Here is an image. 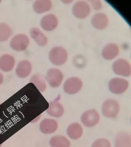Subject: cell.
<instances>
[{"instance_id":"cell-1","label":"cell","mask_w":131,"mask_h":147,"mask_svg":"<svg viewBox=\"0 0 131 147\" xmlns=\"http://www.w3.org/2000/svg\"><path fill=\"white\" fill-rule=\"evenodd\" d=\"M120 110V104L114 99L107 100L102 106L103 115L108 118H115L119 113Z\"/></svg>"},{"instance_id":"cell-2","label":"cell","mask_w":131,"mask_h":147,"mask_svg":"<svg viewBox=\"0 0 131 147\" xmlns=\"http://www.w3.org/2000/svg\"><path fill=\"white\" fill-rule=\"evenodd\" d=\"M67 52L65 49L61 47H55L49 52V59L53 64L57 66L62 65L66 61Z\"/></svg>"},{"instance_id":"cell-3","label":"cell","mask_w":131,"mask_h":147,"mask_svg":"<svg viewBox=\"0 0 131 147\" xmlns=\"http://www.w3.org/2000/svg\"><path fill=\"white\" fill-rule=\"evenodd\" d=\"M100 119L99 113L94 109L86 110L81 116V122L87 127H94L99 123Z\"/></svg>"},{"instance_id":"cell-4","label":"cell","mask_w":131,"mask_h":147,"mask_svg":"<svg viewBox=\"0 0 131 147\" xmlns=\"http://www.w3.org/2000/svg\"><path fill=\"white\" fill-rule=\"evenodd\" d=\"M29 39L24 34H18L14 36L10 40V46L12 50L21 52L27 49L29 44Z\"/></svg>"},{"instance_id":"cell-5","label":"cell","mask_w":131,"mask_h":147,"mask_svg":"<svg viewBox=\"0 0 131 147\" xmlns=\"http://www.w3.org/2000/svg\"><path fill=\"white\" fill-rule=\"evenodd\" d=\"M45 79L50 86L57 88L62 83L63 75L62 72L57 69H50L47 71Z\"/></svg>"},{"instance_id":"cell-6","label":"cell","mask_w":131,"mask_h":147,"mask_svg":"<svg viewBox=\"0 0 131 147\" xmlns=\"http://www.w3.org/2000/svg\"><path fill=\"white\" fill-rule=\"evenodd\" d=\"M129 86L127 80L122 78H113L109 81V88L111 93L115 94H121L125 92Z\"/></svg>"},{"instance_id":"cell-7","label":"cell","mask_w":131,"mask_h":147,"mask_svg":"<svg viewBox=\"0 0 131 147\" xmlns=\"http://www.w3.org/2000/svg\"><path fill=\"white\" fill-rule=\"evenodd\" d=\"M113 69L114 73L123 77H129L131 75V65L127 60L119 59L113 63Z\"/></svg>"},{"instance_id":"cell-8","label":"cell","mask_w":131,"mask_h":147,"mask_svg":"<svg viewBox=\"0 0 131 147\" xmlns=\"http://www.w3.org/2000/svg\"><path fill=\"white\" fill-rule=\"evenodd\" d=\"M82 82L80 79L77 77H71L64 82L63 86L64 92L68 94H75L81 90Z\"/></svg>"},{"instance_id":"cell-9","label":"cell","mask_w":131,"mask_h":147,"mask_svg":"<svg viewBox=\"0 0 131 147\" xmlns=\"http://www.w3.org/2000/svg\"><path fill=\"white\" fill-rule=\"evenodd\" d=\"M90 7L86 2L79 1L74 4L72 12L74 16L79 19L85 18L90 12Z\"/></svg>"},{"instance_id":"cell-10","label":"cell","mask_w":131,"mask_h":147,"mask_svg":"<svg viewBox=\"0 0 131 147\" xmlns=\"http://www.w3.org/2000/svg\"><path fill=\"white\" fill-rule=\"evenodd\" d=\"M58 25V20L56 16L52 14H47L44 16L41 21V27L46 31H52L55 30Z\"/></svg>"},{"instance_id":"cell-11","label":"cell","mask_w":131,"mask_h":147,"mask_svg":"<svg viewBox=\"0 0 131 147\" xmlns=\"http://www.w3.org/2000/svg\"><path fill=\"white\" fill-rule=\"evenodd\" d=\"M58 129L57 121L53 119H43L39 125V129L42 134H53Z\"/></svg>"},{"instance_id":"cell-12","label":"cell","mask_w":131,"mask_h":147,"mask_svg":"<svg viewBox=\"0 0 131 147\" xmlns=\"http://www.w3.org/2000/svg\"><path fill=\"white\" fill-rule=\"evenodd\" d=\"M14 57L9 54H4L0 57V70L4 72L11 71L15 66Z\"/></svg>"},{"instance_id":"cell-13","label":"cell","mask_w":131,"mask_h":147,"mask_svg":"<svg viewBox=\"0 0 131 147\" xmlns=\"http://www.w3.org/2000/svg\"><path fill=\"white\" fill-rule=\"evenodd\" d=\"M32 70L30 62L28 60H22L17 65L15 73L17 77L20 78H26L28 77Z\"/></svg>"},{"instance_id":"cell-14","label":"cell","mask_w":131,"mask_h":147,"mask_svg":"<svg viewBox=\"0 0 131 147\" xmlns=\"http://www.w3.org/2000/svg\"><path fill=\"white\" fill-rule=\"evenodd\" d=\"M120 52V48L116 44L110 43L106 45L102 52V55L106 60H112L115 59Z\"/></svg>"},{"instance_id":"cell-15","label":"cell","mask_w":131,"mask_h":147,"mask_svg":"<svg viewBox=\"0 0 131 147\" xmlns=\"http://www.w3.org/2000/svg\"><path fill=\"white\" fill-rule=\"evenodd\" d=\"M64 108L62 105L57 101H51L46 109V112L49 115L55 118H59L64 114Z\"/></svg>"},{"instance_id":"cell-16","label":"cell","mask_w":131,"mask_h":147,"mask_svg":"<svg viewBox=\"0 0 131 147\" xmlns=\"http://www.w3.org/2000/svg\"><path fill=\"white\" fill-rule=\"evenodd\" d=\"M114 147H131V136L128 132L122 131L117 134Z\"/></svg>"},{"instance_id":"cell-17","label":"cell","mask_w":131,"mask_h":147,"mask_svg":"<svg viewBox=\"0 0 131 147\" xmlns=\"http://www.w3.org/2000/svg\"><path fill=\"white\" fill-rule=\"evenodd\" d=\"M109 20L105 14L98 13L93 15L91 19V24L97 30H103L107 27Z\"/></svg>"},{"instance_id":"cell-18","label":"cell","mask_w":131,"mask_h":147,"mask_svg":"<svg viewBox=\"0 0 131 147\" xmlns=\"http://www.w3.org/2000/svg\"><path fill=\"white\" fill-rule=\"evenodd\" d=\"M67 136L71 139L77 140L80 138L83 134V129L78 123H73L70 124L67 127Z\"/></svg>"},{"instance_id":"cell-19","label":"cell","mask_w":131,"mask_h":147,"mask_svg":"<svg viewBox=\"0 0 131 147\" xmlns=\"http://www.w3.org/2000/svg\"><path fill=\"white\" fill-rule=\"evenodd\" d=\"M30 35L35 42L40 46H45L48 43L47 37L37 28H32L30 29Z\"/></svg>"},{"instance_id":"cell-20","label":"cell","mask_w":131,"mask_h":147,"mask_svg":"<svg viewBox=\"0 0 131 147\" xmlns=\"http://www.w3.org/2000/svg\"><path fill=\"white\" fill-rule=\"evenodd\" d=\"M52 3L49 0L36 1L33 4V9L38 14L43 13L48 11L52 8Z\"/></svg>"},{"instance_id":"cell-21","label":"cell","mask_w":131,"mask_h":147,"mask_svg":"<svg viewBox=\"0 0 131 147\" xmlns=\"http://www.w3.org/2000/svg\"><path fill=\"white\" fill-rule=\"evenodd\" d=\"M51 147H69L71 143L70 141L64 136H54L49 141Z\"/></svg>"},{"instance_id":"cell-22","label":"cell","mask_w":131,"mask_h":147,"mask_svg":"<svg viewBox=\"0 0 131 147\" xmlns=\"http://www.w3.org/2000/svg\"><path fill=\"white\" fill-rule=\"evenodd\" d=\"M30 83L33 84L39 92H43L46 88L45 79L40 74H36L32 76L30 80Z\"/></svg>"},{"instance_id":"cell-23","label":"cell","mask_w":131,"mask_h":147,"mask_svg":"<svg viewBox=\"0 0 131 147\" xmlns=\"http://www.w3.org/2000/svg\"><path fill=\"white\" fill-rule=\"evenodd\" d=\"M12 30L5 23H0V42H5L12 34Z\"/></svg>"},{"instance_id":"cell-24","label":"cell","mask_w":131,"mask_h":147,"mask_svg":"<svg viewBox=\"0 0 131 147\" xmlns=\"http://www.w3.org/2000/svg\"><path fill=\"white\" fill-rule=\"evenodd\" d=\"M91 147H111V144L108 139L100 138L93 143Z\"/></svg>"},{"instance_id":"cell-25","label":"cell","mask_w":131,"mask_h":147,"mask_svg":"<svg viewBox=\"0 0 131 147\" xmlns=\"http://www.w3.org/2000/svg\"><path fill=\"white\" fill-rule=\"evenodd\" d=\"M91 3L93 5V9L95 10H99L102 7V3L100 1H91Z\"/></svg>"},{"instance_id":"cell-26","label":"cell","mask_w":131,"mask_h":147,"mask_svg":"<svg viewBox=\"0 0 131 147\" xmlns=\"http://www.w3.org/2000/svg\"><path fill=\"white\" fill-rule=\"evenodd\" d=\"M3 82V76L1 72H0V85L2 84Z\"/></svg>"},{"instance_id":"cell-27","label":"cell","mask_w":131,"mask_h":147,"mask_svg":"<svg viewBox=\"0 0 131 147\" xmlns=\"http://www.w3.org/2000/svg\"><path fill=\"white\" fill-rule=\"evenodd\" d=\"M0 147H2V145H0Z\"/></svg>"},{"instance_id":"cell-28","label":"cell","mask_w":131,"mask_h":147,"mask_svg":"<svg viewBox=\"0 0 131 147\" xmlns=\"http://www.w3.org/2000/svg\"><path fill=\"white\" fill-rule=\"evenodd\" d=\"M1 1H0V3H1Z\"/></svg>"}]
</instances>
